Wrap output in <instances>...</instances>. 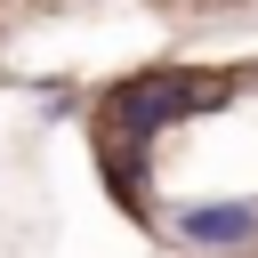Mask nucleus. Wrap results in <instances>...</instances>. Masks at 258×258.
I'll return each mask as SVG.
<instances>
[{
    "label": "nucleus",
    "instance_id": "1",
    "mask_svg": "<svg viewBox=\"0 0 258 258\" xmlns=\"http://www.w3.org/2000/svg\"><path fill=\"white\" fill-rule=\"evenodd\" d=\"M210 89H194L185 73H145V81H129L121 97H113V113H121V129H129V145H145L161 121H177V113H194Z\"/></svg>",
    "mask_w": 258,
    "mask_h": 258
},
{
    "label": "nucleus",
    "instance_id": "2",
    "mask_svg": "<svg viewBox=\"0 0 258 258\" xmlns=\"http://www.w3.org/2000/svg\"><path fill=\"white\" fill-rule=\"evenodd\" d=\"M177 234L202 242V250H226V242H250V234H258V210H250V202H210V210H185Z\"/></svg>",
    "mask_w": 258,
    "mask_h": 258
}]
</instances>
